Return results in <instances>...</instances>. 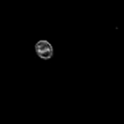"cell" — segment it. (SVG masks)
Segmentation results:
<instances>
[{
  "label": "cell",
  "mask_w": 124,
  "mask_h": 124,
  "mask_svg": "<svg viewBox=\"0 0 124 124\" xmlns=\"http://www.w3.org/2000/svg\"><path fill=\"white\" fill-rule=\"evenodd\" d=\"M35 51L38 56L43 60H49L54 54L53 46L47 40H40L35 44Z\"/></svg>",
  "instance_id": "6da1fadb"
}]
</instances>
